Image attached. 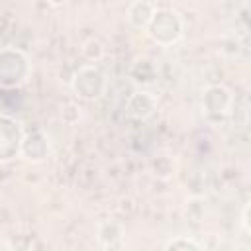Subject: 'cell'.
<instances>
[{
    "label": "cell",
    "mask_w": 251,
    "mask_h": 251,
    "mask_svg": "<svg viewBox=\"0 0 251 251\" xmlns=\"http://www.w3.org/2000/svg\"><path fill=\"white\" fill-rule=\"evenodd\" d=\"M49 6H55V8H59V6H65L69 0H45Z\"/></svg>",
    "instance_id": "14"
},
{
    "label": "cell",
    "mask_w": 251,
    "mask_h": 251,
    "mask_svg": "<svg viewBox=\"0 0 251 251\" xmlns=\"http://www.w3.org/2000/svg\"><path fill=\"white\" fill-rule=\"evenodd\" d=\"M157 108H159L157 96L147 90H133L126 100V114L137 122H145L153 118Z\"/></svg>",
    "instance_id": "7"
},
{
    "label": "cell",
    "mask_w": 251,
    "mask_h": 251,
    "mask_svg": "<svg viewBox=\"0 0 251 251\" xmlns=\"http://www.w3.org/2000/svg\"><path fill=\"white\" fill-rule=\"evenodd\" d=\"M151 41L161 47H171L178 43L184 35V20L173 8H157L149 27L145 29Z\"/></svg>",
    "instance_id": "2"
},
{
    "label": "cell",
    "mask_w": 251,
    "mask_h": 251,
    "mask_svg": "<svg viewBox=\"0 0 251 251\" xmlns=\"http://www.w3.org/2000/svg\"><path fill=\"white\" fill-rule=\"evenodd\" d=\"M71 92L84 102L100 100L108 88V78L96 63H86L78 67L71 78Z\"/></svg>",
    "instance_id": "3"
},
{
    "label": "cell",
    "mask_w": 251,
    "mask_h": 251,
    "mask_svg": "<svg viewBox=\"0 0 251 251\" xmlns=\"http://www.w3.org/2000/svg\"><path fill=\"white\" fill-rule=\"evenodd\" d=\"M96 245L106 251H120L126 247V226L116 220L108 218L98 222L96 226Z\"/></svg>",
    "instance_id": "6"
},
{
    "label": "cell",
    "mask_w": 251,
    "mask_h": 251,
    "mask_svg": "<svg viewBox=\"0 0 251 251\" xmlns=\"http://www.w3.org/2000/svg\"><path fill=\"white\" fill-rule=\"evenodd\" d=\"M24 137H25L24 124L10 114H2L0 116V161L4 165L22 157Z\"/></svg>",
    "instance_id": "4"
},
{
    "label": "cell",
    "mask_w": 251,
    "mask_h": 251,
    "mask_svg": "<svg viewBox=\"0 0 251 251\" xmlns=\"http://www.w3.org/2000/svg\"><path fill=\"white\" fill-rule=\"evenodd\" d=\"M82 55H84V59L88 63H98L104 57V45L98 39H88L82 45Z\"/></svg>",
    "instance_id": "12"
},
{
    "label": "cell",
    "mask_w": 251,
    "mask_h": 251,
    "mask_svg": "<svg viewBox=\"0 0 251 251\" xmlns=\"http://www.w3.org/2000/svg\"><path fill=\"white\" fill-rule=\"evenodd\" d=\"M157 12L155 2L151 0H133L126 10V20L133 29L145 31Z\"/></svg>",
    "instance_id": "9"
},
{
    "label": "cell",
    "mask_w": 251,
    "mask_h": 251,
    "mask_svg": "<svg viewBox=\"0 0 251 251\" xmlns=\"http://www.w3.org/2000/svg\"><path fill=\"white\" fill-rule=\"evenodd\" d=\"M31 57L14 45L0 49V82L4 88H20L31 76Z\"/></svg>",
    "instance_id": "1"
},
{
    "label": "cell",
    "mask_w": 251,
    "mask_h": 251,
    "mask_svg": "<svg viewBox=\"0 0 251 251\" xmlns=\"http://www.w3.org/2000/svg\"><path fill=\"white\" fill-rule=\"evenodd\" d=\"M200 106H202V114L208 120L220 122L226 116H229V112L233 108V94L224 84H210L202 90Z\"/></svg>",
    "instance_id": "5"
},
{
    "label": "cell",
    "mask_w": 251,
    "mask_h": 251,
    "mask_svg": "<svg viewBox=\"0 0 251 251\" xmlns=\"http://www.w3.org/2000/svg\"><path fill=\"white\" fill-rule=\"evenodd\" d=\"M163 247L167 251H200V249H204V245L200 241H196L194 237H188V235H175L169 241H165Z\"/></svg>",
    "instance_id": "11"
},
{
    "label": "cell",
    "mask_w": 251,
    "mask_h": 251,
    "mask_svg": "<svg viewBox=\"0 0 251 251\" xmlns=\"http://www.w3.org/2000/svg\"><path fill=\"white\" fill-rule=\"evenodd\" d=\"M129 76L139 84H149L157 76V67L151 59H145V57L137 59V61H133V65L129 69Z\"/></svg>",
    "instance_id": "10"
},
{
    "label": "cell",
    "mask_w": 251,
    "mask_h": 251,
    "mask_svg": "<svg viewBox=\"0 0 251 251\" xmlns=\"http://www.w3.org/2000/svg\"><path fill=\"white\" fill-rule=\"evenodd\" d=\"M241 226H243V229L251 235V200L243 206V212H241Z\"/></svg>",
    "instance_id": "13"
},
{
    "label": "cell",
    "mask_w": 251,
    "mask_h": 251,
    "mask_svg": "<svg viewBox=\"0 0 251 251\" xmlns=\"http://www.w3.org/2000/svg\"><path fill=\"white\" fill-rule=\"evenodd\" d=\"M49 153H51V141L43 129L25 131L22 145V159H25L27 163H43L49 157Z\"/></svg>",
    "instance_id": "8"
}]
</instances>
